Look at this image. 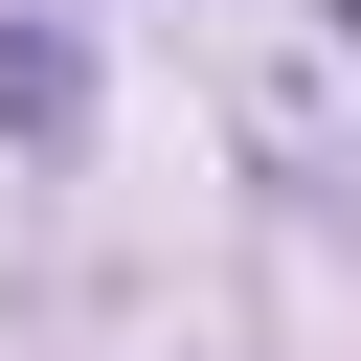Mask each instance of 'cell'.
<instances>
[{
    "instance_id": "1",
    "label": "cell",
    "mask_w": 361,
    "mask_h": 361,
    "mask_svg": "<svg viewBox=\"0 0 361 361\" xmlns=\"http://www.w3.org/2000/svg\"><path fill=\"white\" fill-rule=\"evenodd\" d=\"M0 135H23V158L90 135V45H68V23H0Z\"/></svg>"
},
{
    "instance_id": "2",
    "label": "cell",
    "mask_w": 361,
    "mask_h": 361,
    "mask_svg": "<svg viewBox=\"0 0 361 361\" xmlns=\"http://www.w3.org/2000/svg\"><path fill=\"white\" fill-rule=\"evenodd\" d=\"M338 23H361V0H338Z\"/></svg>"
}]
</instances>
